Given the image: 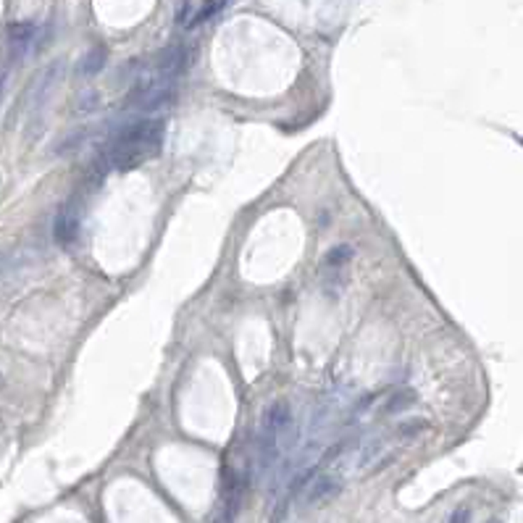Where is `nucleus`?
<instances>
[{
  "instance_id": "obj_1",
  "label": "nucleus",
  "mask_w": 523,
  "mask_h": 523,
  "mask_svg": "<svg viewBox=\"0 0 523 523\" xmlns=\"http://www.w3.org/2000/svg\"><path fill=\"white\" fill-rule=\"evenodd\" d=\"M163 142V121L161 119H137L113 134L103 153L105 169H137V163L155 155Z\"/></svg>"
},
{
  "instance_id": "obj_2",
  "label": "nucleus",
  "mask_w": 523,
  "mask_h": 523,
  "mask_svg": "<svg viewBox=\"0 0 523 523\" xmlns=\"http://www.w3.org/2000/svg\"><path fill=\"white\" fill-rule=\"evenodd\" d=\"M6 45H9V69H11L14 63L24 60L32 53V48L37 45V24H32V21H16V24H11Z\"/></svg>"
},
{
  "instance_id": "obj_3",
  "label": "nucleus",
  "mask_w": 523,
  "mask_h": 523,
  "mask_svg": "<svg viewBox=\"0 0 523 523\" xmlns=\"http://www.w3.org/2000/svg\"><path fill=\"white\" fill-rule=\"evenodd\" d=\"M79 234V216L74 211V206H63L56 216V223H53V240L58 242V245H71V242L77 240Z\"/></svg>"
},
{
  "instance_id": "obj_4",
  "label": "nucleus",
  "mask_w": 523,
  "mask_h": 523,
  "mask_svg": "<svg viewBox=\"0 0 523 523\" xmlns=\"http://www.w3.org/2000/svg\"><path fill=\"white\" fill-rule=\"evenodd\" d=\"M342 487L339 484V479L337 476H329V473H324V476H316V479L310 481V489H308V497H305V502L308 505H324L326 500H332L337 495V489Z\"/></svg>"
},
{
  "instance_id": "obj_5",
  "label": "nucleus",
  "mask_w": 523,
  "mask_h": 523,
  "mask_svg": "<svg viewBox=\"0 0 523 523\" xmlns=\"http://www.w3.org/2000/svg\"><path fill=\"white\" fill-rule=\"evenodd\" d=\"M352 260V245H334L324 255V268L326 271H342Z\"/></svg>"
},
{
  "instance_id": "obj_6",
  "label": "nucleus",
  "mask_w": 523,
  "mask_h": 523,
  "mask_svg": "<svg viewBox=\"0 0 523 523\" xmlns=\"http://www.w3.org/2000/svg\"><path fill=\"white\" fill-rule=\"evenodd\" d=\"M223 9H226L223 3H198V11H195V16H192V24H189V29H192V26H198V24H203V21H208V19H216Z\"/></svg>"
},
{
  "instance_id": "obj_7",
  "label": "nucleus",
  "mask_w": 523,
  "mask_h": 523,
  "mask_svg": "<svg viewBox=\"0 0 523 523\" xmlns=\"http://www.w3.org/2000/svg\"><path fill=\"white\" fill-rule=\"evenodd\" d=\"M105 66V51L103 48H95L93 53H87L85 56V63H82V74H87V77H95L97 71Z\"/></svg>"
},
{
  "instance_id": "obj_8",
  "label": "nucleus",
  "mask_w": 523,
  "mask_h": 523,
  "mask_svg": "<svg viewBox=\"0 0 523 523\" xmlns=\"http://www.w3.org/2000/svg\"><path fill=\"white\" fill-rule=\"evenodd\" d=\"M413 403H416V392H413V389H403V392H397V395L389 397V403H386V413L408 411Z\"/></svg>"
},
{
  "instance_id": "obj_9",
  "label": "nucleus",
  "mask_w": 523,
  "mask_h": 523,
  "mask_svg": "<svg viewBox=\"0 0 523 523\" xmlns=\"http://www.w3.org/2000/svg\"><path fill=\"white\" fill-rule=\"evenodd\" d=\"M195 11H198V3H181V6H176V24L189 26V24H192Z\"/></svg>"
},
{
  "instance_id": "obj_10",
  "label": "nucleus",
  "mask_w": 523,
  "mask_h": 523,
  "mask_svg": "<svg viewBox=\"0 0 523 523\" xmlns=\"http://www.w3.org/2000/svg\"><path fill=\"white\" fill-rule=\"evenodd\" d=\"M379 450H381V442H374V445L366 447V450H363V453H361V460H358V465H361V468H366V465H369L371 460L376 458Z\"/></svg>"
},
{
  "instance_id": "obj_11",
  "label": "nucleus",
  "mask_w": 523,
  "mask_h": 523,
  "mask_svg": "<svg viewBox=\"0 0 523 523\" xmlns=\"http://www.w3.org/2000/svg\"><path fill=\"white\" fill-rule=\"evenodd\" d=\"M468 518H471V510H468V507H458V510L450 515V523H468Z\"/></svg>"
},
{
  "instance_id": "obj_12",
  "label": "nucleus",
  "mask_w": 523,
  "mask_h": 523,
  "mask_svg": "<svg viewBox=\"0 0 523 523\" xmlns=\"http://www.w3.org/2000/svg\"><path fill=\"white\" fill-rule=\"evenodd\" d=\"M9 74H11V69H6L3 74H0V97H3V93H6V85H9Z\"/></svg>"
},
{
  "instance_id": "obj_13",
  "label": "nucleus",
  "mask_w": 523,
  "mask_h": 523,
  "mask_svg": "<svg viewBox=\"0 0 523 523\" xmlns=\"http://www.w3.org/2000/svg\"><path fill=\"white\" fill-rule=\"evenodd\" d=\"M3 386H6V379H3V374H0V389H3Z\"/></svg>"
}]
</instances>
